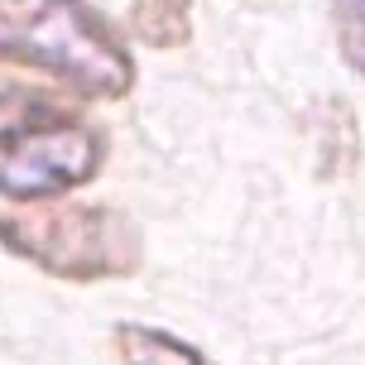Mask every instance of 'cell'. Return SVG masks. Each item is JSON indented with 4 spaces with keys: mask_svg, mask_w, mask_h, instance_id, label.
<instances>
[{
    "mask_svg": "<svg viewBox=\"0 0 365 365\" xmlns=\"http://www.w3.org/2000/svg\"><path fill=\"white\" fill-rule=\"evenodd\" d=\"M0 68H24L82 101H120L135 58L87 0H0Z\"/></svg>",
    "mask_w": 365,
    "mask_h": 365,
    "instance_id": "obj_1",
    "label": "cell"
},
{
    "mask_svg": "<svg viewBox=\"0 0 365 365\" xmlns=\"http://www.w3.org/2000/svg\"><path fill=\"white\" fill-rule=\"evenodd\" d=\"M106 164V140L48 91H0V197L43 207L87 187Z\"/></svg>",
    "mask_w": 365,
    "mask_h": 365,
    "instance_id": "obj_2",
    "label": "cell"
},
{
    "mask_svg": "<svg viewBox=\"0 0 365 365\" xmlns=\"http://www.w3.org/2000/svg\"><path fill=\"white\" fill-rule=\"evenodd\" d=\"M0 245L68 284L125 279L145 259V240L135 221L115 207H91V202H58V207L43 202L29 212H5Z\"/></svg>",
    "mask_w": 365,
    "mask_h": 365,
    "instance_id": "obj_3",
    "label": "cell"
},
{
    "mask_svg": "<svg viewBox=\"0 0 365 365\" xmlns=\"http://www.w3.org/2000/svg\"><path fill=\"white\" fill-rule=\"evenodd\" d=\"M115 361L120 365H212L192 341H182L164 327L120 322L115 327Z\"/></svg>",
    "mask_w": 365,
    "mask_h": 365,
    "instance_id": "obj_4",
    "label": "cell"
},
{
    "mask_svg": "<svg viewBox=\"0 0 365 365\" xmlns=\"http://www.w3.org/2000/svg\"><path fill=\"white\" fill-rule=\"evenodd\" d=\"M187 15H192V0H130V24L135 34L154 43V48H178L187 43Z\"/></svg>",
    "mask_w": 365,
    "mask_h": 365,
    "instance_id": "obj_5",
    "label": "cell"
},
{
    "mask_svg": "<svg viewBox=\"0 0 365 365\" xmlns=\"http://www.w3.org/2000/svg\"><path fill=\"white\" fill-rule=\"evenodd\" d=\"M336 15V43L356 73L365 77V0H331Z\"/></svg>",
    "mask_w": 365,
    "mask_h": 365,
    "instance_id": "obj_6",
    "label": "cell"
}]
</instances>
